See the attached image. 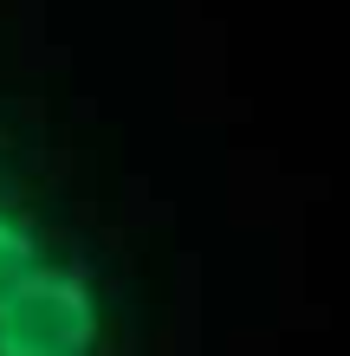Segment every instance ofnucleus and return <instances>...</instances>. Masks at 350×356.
<instances>
[{"label": "nucleus", "mask_w": 350, "mask_h": 356, "mask_svg": "<svg viewBox=\"0 0 350 356\" xmlns=\"http://www.w3.org/2000/svg\"><path fill=\"white\" fill-rule=\"evenodd\" d=\"M0 356H123V285L0 117Z\"/></svg>", "instance_id": "1"}]
</instances>
